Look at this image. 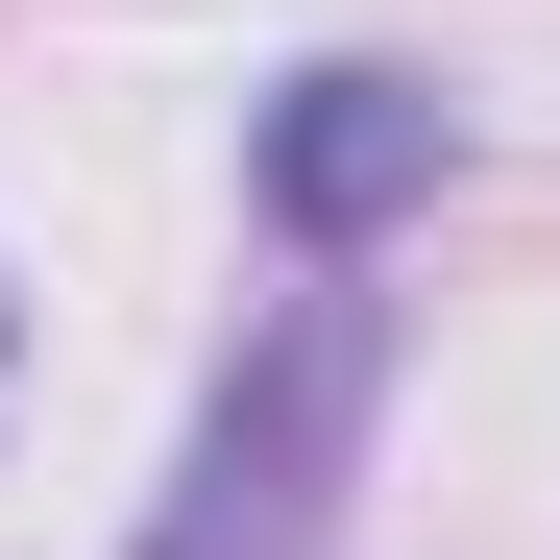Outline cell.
Returning <instances> with one entry per match:
<instances>
[{
	"label": "cell",
	"instance_id": "obj_1",
	"mask_svg": "<svg viewBox=\"0 0 560 560\" xmlns=\"http://www.w3.org/2000/svg\"><path fill=\"white\" fill-rule=\"evenodd\" d=\"M365 293L317 268L293 317L244 341V390L196 415V463H171V512H147V560H317V512H341V463H365Z\"/></svg>",
	"mask_w": 560,
	"mask_h": 560
},
{
	"label": "cell",
	"instance_id": "obj_2",
	"mask_svg": "<svg viewBox=\"0 0 560 560\" xmlns=\"http://www.w3.org/2000/svg\"><path fill=\"white\" fill-rule=\"evenodd\" d=\"M439 171H463L439 73H365V49H341V73H293V98H268V220H293L317 268H341V244H390Z\"/></svg>",
	"mask_w": 560,
	"mask_h": 560
}]
</instances>
